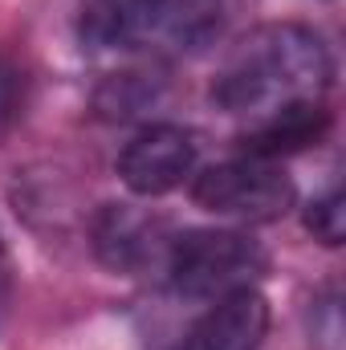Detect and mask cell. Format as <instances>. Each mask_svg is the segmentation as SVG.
I'll return each instance as SVG.
<instances>
[{"instance_id":"obj_1","label":"cell","mask_w":346,"mask_h":350,"mask_svg":"<svg viewBox=\"0 0 346 350\" xmlns=\"http://www.w3.org/2000/svg\"><path fill=\"white\" fill-rule=\"evenodd\" d=\"M334 86V57L322 33L293 21L249 29L216 66L212 102L224 114L261 122L297 102H326Z\"/></svg>"},{"instance_id":"obj_2","label":"cell","mask_w":346,"mask_h":350,"mask_svg":"<svg viewBox=\"0 0 346 350\" xmlns=\"http://www.w3.org/2000/svg\"><path fill=\"white\" fill-rule=\"evenodd\" d=\"M216 33V0H78V37L90 49L196 53Z\"/></svg>"},{"instance_id":"obj_3","label":"cell","mask_w":346,"mask_h":350,"mask_svg":"<svg viewBox=\"0 0 346 350\" xmlns=\"http://www.w3.org/2000/svg\"><path fill=\"white\" fill-rule=\"evenodd\" d=\"M269 269L265 245L237 228H187L172 237L163 277L187 301H216L237 289H253Z\"/></svg>"},{"instance_id":"obj_4","label":"cell","mask_w":346,"mask_h":350,"mask_svg":"<svg viewBox=\"0 0 346 350\" xmlns=\"http://www.w3.org/2000/svg\"><path fill=\"white\" fill-rule=\"evenodd\" d=\"M191 200L212 216H228L241 224H269L297 204V187L273 159L241 155L196 175Z\"/></svg>"},{"instance_id":"obj_5","label":"cell","mask_w":346,"mask_h":350,"mask_svg":"<svg viewBox=\"0 0 346 350\" xmlns=\"http://www.w3.org/2000/svg\"><path fill=\"white\" fill-rule=\"evenodd\" d=\"M168 245H172L168 224L135 204H106V208H98V216L90 224L94 257L110 273H122V277H139L151 269L163 273Z\"/></svg>"},{"instance_id":"obj_6","label":"cell","mask_w":346,"mask_h":350,"mask_svg":"<svg viewBox=\"0 0 346 350\" xmlns=\"http://www.w3.org/2000/svg\"><path fill=\"white\" fill-rule=\"evenodd\" d=\"M196 159H200V143L191 131L175 122H155L118 151L114 167L135 196H168L196 172Z\"/></svg>"},{"instance_id":"obj_7","label":"cell","mask_w":346,"mask_h":350,"mask_svg":"<svg viewBox=\"0 0 346 350\" xmlns=\"http://www.w3.org/2000/svg\"><path fill=\"white\" fill-rule=\"evenodd\" d=\"M269 330V301L257 289L216 297L172 350H257Z\"/></svg>"},{"instance_id":"obj_8","label":"cell","mask_w":346,"mask_h":350,"mask_svg":"<svg viewBox=\"0 0 346 350\" xmlns=\"http://www.w3.org/2000/svg\"><path fill=\"white\" fill-rule=\"evenodd\" d=\"M326 131H330L326 102H297V106H285V110L253 122L241 143H245V155L277 163L281 155H297V151L314 147Z\"/></svg>"},{"instance_id":"obj_9","label":"cell","mask_w":346,"mask_h":350,"mask_svg":"<svg viewBox=\"0 0 346 350\" xmlns=\"http://www.w3.org/2000/svg\"><path fill=\"white\" fill-rule=\"evenodd\" d=\"M155 98H159V82L155 78H147V74H110L94 94V106H98L102 118L127 122V118L143 114Z\"/></svg>"},{"instance_id":"obj_10","label":"cell","mask_w":346,"mask_h":350,"mask_svg":"<svg viewBox=\"0 0 346 350\" xmlns=\"http://www.w3.org/2000/svg\"><path fill=\"white\" fill-rule=\"evenodd\" d=\"M29 94H33V82H29V70L16 53L0 49V143L21 126L25 110H29Z\"/></svg>"},{"instance_id":"obj_11","label":"cell","mask_w":346,"mask_h":350,"mask_svg":"<svg viewBox=\"0 0 346 350\" xmlns=\"http://www.w3.org/2000/svg\"><path fill=\"white\" fill-rule=\"evenodd\" d=\"M306 232L314 241H322L326 249H338L346 237V200L338 187L322 191L318 200L306 204Z\"/></svg>"},{"instance_id":"obj_12","label":"cell","mask_w":346,"mask_h":350,"mask_svg":"<svg viewBox=\"0 0 346 350\" xmlns=\"http://www.w3.org/2000/svg\"><path fill=\"white\" fill-rule=\"evenodd\" d=\"M8 306H12V257H8L4 237H0V330L8 322Z\"/></svg>"}]
</instances>
